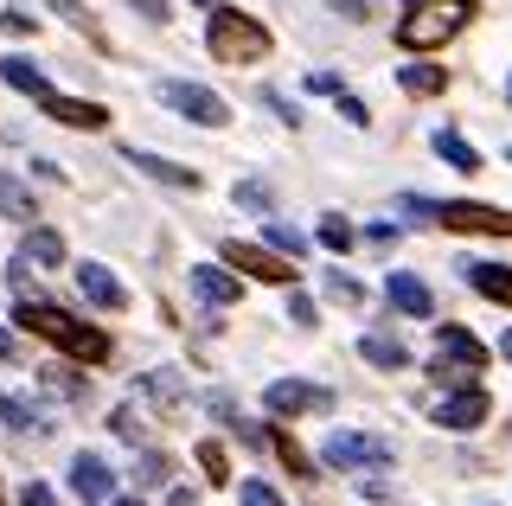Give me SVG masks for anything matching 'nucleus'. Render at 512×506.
Segmentation results:
<instances>
[{
    "label": "nucleus",
    "mask_w": 512,
    "mask_h": 506,
    "mask_svg": "<svg viewBox=\"0 0 512 506\" xmlns=\"http://www.w3.org/2000/svg\"><path fill=\"white\" fill-rule=\"evenodd\" d=\"M0 417H7V430H20V436L26 430H52V423H45L26 398H13V391H0Z\"/></svg>",
    "instance_id": "22"
},
{
    "label": "nucleus",
    "mask_w": 512,
    "mask_h": 506,
    "mask_svg": "<svg viewBox=\"0 0 512 506\" xmlns=\"http://www.w3.org/2000/svg\"><path fill=\"white\" fill-rule=\"evenodd\" d=\"M320 244H327V250H352V225H346L340 212H333V218H320Z\"/></svg>",
    "instance_id": "31"
},
{
    "label": "nucleus",
    "mask_w": 512,
    "mask_h": 506,
    "mask_svg": "<svg viewBox=\"0 0 512 506\" xmlns=\"http://www.w3.org/2000/svg\"><path fill=\"white\" fill-rule=\"evenodd\" d=\"M77 289H84L96 308H122V302H128V289L103 270V263H84V270H77Z\"/></svg>",
    "instance_id": "16"
},
{
    "label": "nucleus",
    "mask_w": 512,
    "mask_h": 506,
    "mask_svg": "<svg viewBox=\"0 0 512 506\" xmlns=\"http://www.w3.org/2000/svg\"><path fill=\"white\" fill-rule=\"evenodd\" d=\"M20 327H26V334H39V340H52L58 353L77 359V366H103V359H109V334H96L90 321H71L64 308L39 302V295H26V302H20Z\"/></svg>",
    "instance_id": "1"
},
{
    "label": "nucleus",
    "mask_w": 512,
    "mask_h": 506,
    "mask_svg": "<svg viewBox=\"0 0 512 506\" xmlns=\"http://www.w3.org/2000/svg\"><path fill=\"white\" fill-rule=\"evenodd\" d=\"M45 391H58V398H71V404H77L90 385H84V378H71V372H45Z\"/></svg>",
    "instance_id": "34"
},
{
    "label": "nucleus",
    "mask_w": 512,
    "mask_h": 506,
    "mask_svg": "<svg viewBox=\"0 0 512 506\" xmlns=\"http://www.w3.org/2000/svg\"><path fill=\"white\" fill-rule=\"evenodd\" d=\"M122 161L128 167H141L148 180H160V186H180V193H199V173L192 167H180V161H160V154H148V148H122Z\"/></svg>",
    "instance_id": "15"
},
{
    "label": "nucleus",
    "mask_w": 512,
    "mask_h": 506,
    "mask_svg": "<svg viewBox=\"0 0 512 506\" xmlns=\"http://www.w3.org/2000/svg\"><path fill=\"white\" fill-rule=\"evenodd\" d=\"M192 295H199L205 308H237L244 282H237L231 270H218V263H192Z\"/></svg>",
    "instance_id": "13"
},
{
    "label": "nucleus",
    "mask_w": 512,
    "mask_h": 506,
    "mask_svg": "<svg viewBox=\"0 0 512 506\" xmlns=\"http://www.w3.org/2000/svg\"><path fill=\"white\" fill-rule=\"evenodd\" d=\"M237 506H282V494L269 481H244V487H237Z\"/></svg>",
    "instance_id": "33"
},
{
    "label": "nucleus",
    "mask_w": 512,
    "mask_h": 506,
    "mask_svg": "<svg viewBox=\"0 0 512 506\" xmlns=\"http://www.w3.org/2000/svg\"><path fill=\"white\" fill-rule=\"evenodd\" d=\"M0 77H7V84L20 90V97H39V90H52L39 71H32V58H0Z\"/></svg>",
    "instance_id": "25"
},
{
    "label": "nucleus",
    "mask_w": 512,
    "mask_h": 506,
    "mask_svg": "<svg viewBox=\"0 0 512 506\" xmlns=\"http://www.w3.org/2000/svg\"><path fill=\"white\" fill-rule=\"evenodd\" d=\"M436 154H442V161L455 167V173H480V154H474L455 129H442V135H436Z\"/></svg>",
    "instance_id": "24"
},
{
    "label": "nucleus",
    "mask_w": 512,
    "mask_h": 506,
    "mask_svg": "<svg viewBox=\"0 0 512 506\" xmlns=\"http://www.w3.org/2000/svg\"><path fill=\"white\" fill-rule=\"evenodd\" d=\"M340 116L352 122V129H365V122H372V109H365L359 97H346V90H340Z\"/></svg>",
    "instance_id": "36"
},
{
    "label": "nucleus",
    "mask_w": 512,
    "mask_h": 506,
    "mask_svg": "<svg viewBox=\"0 0 512 506\" xmlns=\"http://www.w3.org/2000/svg\"><path fill=\"white\" fill-rule=\"evenodd\" d=\"M461 270H468V282L487 295V302L512 308V270H506V263H461Z\"/></svg>",
    "instance_id": "18"
},
{
    "label": "nucleus",
    "mask_w": 512,
    "mask_h": 506,
    "mask_svg": "<svg viewBox=\"0 0 512 506\" xmlns=\"http://www.w3.org/2000/svg\"><path fill=\"white\" fill-rule=\"evenodd\" d=\"M160 103L180 109V116H186V122H199V129H224V122H231V103H224L218 90H205V84H180V77H173V84H160Z\"/></svg>",
    "instance_id": "6"
},
{
    "label": "nucleus",
    "mask_w": 512,
    "mask_h": 506,
    "mask_svg": "<svg viewBox=\"0 0 512 506\" xmlns=\"http://www.w3.org/2000/svg\"><path fill=\"white\" fill-rule=\"evenodd\" d=\"M404 212L436 218L442 231H487V237H512V212H500V205H474V199H442V205H429V199H404Z\"/></svg>",
    "instance_id": "5"
},
{
    "label": "nucleus",
    "mask_w": 512,
    "mask_h": 506,
    "mask_svg": "<svg viewBox=\"0 0 512 506\" xmlns=\"http://www.w3.org/2000/svg\"><path fill=\"white\" fill-rule=\"evenodd\" d=\"M269 250H276V257H288V263H295V257H308V237H301L295 225H288V218H269Z\"/></svg>",
    "instance_id": "23"
},
{
    "label": "nucleus",
    "mask_w": 512,
    "mask_h": 506,
    "mask_svg": "<svg viewBox=\"0 0 512 506\" xmlns=\"http://www.w3.org/2000/svg\"><path fill=\"white\" fill-rule=\"evenodd\" d=\"M397 84H404L410 97H442V90H448V71L442 65H404V71H397Z\"/></svg>",
    "instance_id": "20"
},
{
    "label": "nucleus",
    "mask_w": 512,
    "mask_h": 506,
    "mask_svg": "<svg viewBox=\"0 0 512 506\" xmlns=\"http://www.w3.org/2000/svg\"><path fill=\"white\" fill-rule=\"evenodd\" d=\"M0 359H13V334H7V327H0Z\"/></svg>",
    "instance_id": "41"
},
{
    "label": "nucleus",
    "mask_w": 512,
    "mask_h": 506,
    "mask_svg": "<svg viewBox=\"0 0 512 506\" xmlns=\"http://www.w3.org/2000/svg\"><path fill=\"white\" fill-rule=\"evenodd\" d=\"M237 205H250V212H269L276 199H269V186H263V180H244V186H237Z\"/></svg>",
    "instance_id": "35"
},
{
    "label": "nucleus",
    "mask_w": 512,
    "mask_h": 506,
    "mask_svg": "<svg viewBox=\"0 0 512 506\" xmlns=\"http://www.w3.org/2000/svg\"><path fill=\"white\" fill-rule=\"evenodd\" d=\"M327 302H340V308H359V302H365V289H359L352 276H340V270H333V276H327Z\"/></svg>",
    "instance_id": "29"
},
{
    "label": "nucleus",
    "mask_w": 512,
    "mask_h": 506,
    "mask_svg": "<svg viewBox=\"0 0 512 506\" xmlns=\"http://www.w3.org/2000/svg\"><path fill=\"white\" fill-rule=\"evenodd\" d=\"M0 212H7V218H26V225L39 218V212H32V193H26L20 180H7V173H0Z\"/></svg>",
    "instance_id": "26"
},
{
    "label": "nucleus",
    "mask_w": 512,
    "mask_h": 506,
    "mask_svg": "<svg viewBox=\"0 0 512 506\" xmlns=\"http://www.w3.org/2000/svg\"><path fill=\"white\" fill-rule=\"evenodd\" d=\"M148 20H167V13H160V0H148Z\"/></svg>",
    "instance_id": "42"
},
{
    "label": "nucleus",
    "mask_w": 512,
    "mask_h": 506,
    "mask_svg": "<svg viewBox=\"0 0 512 506\" xmlns=\"http://www.w3.org/2000/svg\"><path fill=\"white\" fill-rule=\"evenodd\" d=\"M263 442H269V449H276L282 462H288V474H295V481H314V462L301 455V442L288 436V430H263Z\"/></svg>",
    "instance_id": "21"
},
{
    "label": "nucleus",
    "mask_w": 512,
    "mask_h": 506,
    "mask_svg": "<svg viewBox=\"0 0 512 506\" xmlns=\"http://www.w3.org/2000/svg\"><path fill=\"white\" fill-rule=\"evenodd\" d=\"M148 391H154V398L167 404V410H180V404H186V391H180V378H173V372H148Z\"/></svg>",
    "instance_id": "30"
},
{
    "label": "nucleus",
    "mask_w": 512,
    "mask_h": 506,
    "mask_svg": "<svg viewBox=\"0 0 512 506\" xmlns=\"http://www.w3.org/2000/svg\"><path fill=\"white\" fill-rule=\"evenodd\" d=\"M288 321H295V327H314V302H308V295H288Z\"/></svg>",
    "instance_id": "37"
},
{
    "label": "nucleus",
    "mask_w": 512,
    "mask_h": 506,
    "mask_svg": "<svg viewBox=\"0 0 512 506\" xmlns=\"http://www.w3.org/2000/svg\"><path fill=\"white\" fill-rule=\"evenodd\" d=\"M32 103H39L52 122H64V129H103V122H109L103 103H77V97H58V90H39Z\"/></svg>",
    "instance_id": "11"
},
{
    "label": "nucleus",
    "mask_w": 512,
    "mask_h": 506,
    "mask_svg": "<svg viewBox=\"0 0 512 506\" xmlns=\"http://www.w3.org/2000/svg\"><path fill=\"white\" fill-rule=\"evenodd\" d=\"M71 494L84 506H103L109 494H116V474H109L103 455H77V462H71Z\"/></svg>",
    "instance_id": "12"
},
{
    "label": "nucleus",
    "mask_w": 512,
    "mask_h": 506,
    "mask_svg": "<svg viewBox=\"0 0 512 506\" xmlns=\"http://www.w3.org/2000/svg\"><path fill=\"white\" fill-rule=\"evenodd\" d=\"M263 404H269V417H301V410H333V391L301 385V378H276L263 391Z\"/></svg>",
    "instance_id": "10"
},
{
    "label": "nucleus",
    "mask_w": 512,
    "mask_h": 506,
    "mask_svg": "<svg viewBox=\"0 0 512 506\" xmlns=\"http://www.w3.org/2000/svg\"><path fill=\"white\" fill-rule=\"evenodd\" d=\"M109 430H116L122 442H141V410H135V404H116V417H109Z\"/></svg>",
    "instance_id": "32"
},
{
    "label": "nucleus",
    "mask_w": 512,
    "mask_h": 506,
    "mask_svg": "<svg viewBox=\"0 0 512 506\" xmlns=\"http://www.w3.org/2000/svg\"><path fill=\"white\" fill-rule=\"evenodd\" d=\"M487 391H480V385H455V391H448V398L436 404V423H442V430H455V436H468V430H480V423H487Z\"/></svg>",
    "instance_id": "9"
},
{
    "label": "nucleus",
    "mask_w": 512,
    "mask_h": 506,
    "mask_svg": "<svg viewBox=\"0 0 512 506\" xmlns=\"http://www.w3.org/2000/svg\"><path fill=\"white\" fill-rule=\"evenodd\" d=\"M474 13H480V0H410L404 20H397V45L404 52H442Z\"/></svg>",
    "instance_id": "2"
},
{
    "label": "nucleus",
    "mask_w": 512,
    "mask_h": 506,
    "mask_svg": "<svg viewBox=\"0 0 512 506\" xmlns=\"http://www.w3.org/2000/svg\"><path fill=\"white\" fill-rule=\"evenodd\" d=\"M308 90H320V97H340V77H333V71H314Z\"/></svg>",
    "instance_id": "39"
},
{
    "label": "nucleus",
    "mask_w": 512,
    "mask_h": 506,
    "mask_svg": "<svg viewBox=\"0 0 512 506\" xmlns=\"http://www.w3.org/2000/svg\"><path fill=\"white\" fill-rule=\"evenodd\" d=\"M199 468H205V481H212V487L231 481V462H224V449H218V442H199Z\"/></svg>",
    "instance_id": "28"
},
{
    "label": "nucleus",
    "mask_w": 512,
    "mask_h": 506,
    "mask_svg": "<svg viewBox=\"0 0 512 506\" xmlns=\"http://www.w3.org/2000/svg\"><path fill=\"white\" fill-rule=\"evenodd\" d=\"M359 353H365V366H378V372H404L410 366V346L397 340V334H365Z\"/></svg>",
    "instance_id": "17"
},
{
    "label": "nucleus",
    "mask_w": 512,
    "mask_h": 506,
    "mask_svg": "<svg viewBox=\"0 0 512 506\" xmlns=\"http://www.w3.org/2000/svg\"><path fill=\"white\" fill-rule=\"evenodd\" d=\"M167 474H173V462H167L160 449H148V455L135 462V481H141V487H167Z\"/></svg>",
    "instance_id": "27"
},
{
    "label": "nucleus",
    "mask_w": 512,
    "mask_h": 506,
    "mask_svg": "<svg viewBox=\"0 0 512 506\" xmlns=\"http://www.w3.org/2000/svg\"><path fill=\"white\" fill-rule=\"evenodd\" d=\"M20 257H26V263H45V270H58V263H64V237H58V231H45V225H32Z\"/></svg>",
    "instance_id": "19"
},
{
    "label": "nucleus",
    "mask_w": 512,
    "mask_h": 506,
    "mask_svg": "<svg viewBox=\"0 0 512 506\" xmlns=\"http://www.w3.org/2000/svg\"><path fill=\"white\" fill-rule=\"evenodd\" d=\"M224 263L256 276V282H276V289H295V276H301V270H288V257H276L269 244H237V237L224 244Z\"/></svg>",
    "instance_id": "8"
},
{
    "label": "nucleus",
    "mask_w": 512,
    "mask_h": 506,
    "mask_svg": "<svg viewBox=\"0 0 512 506\" xmlns=\"http://www.w3.org/2000/svg\"><path fill=\"white\" fill-rule=\"evenodd\" d=\"M320 462L327 468H384L391 462V436H359V430H333L327 449H320Z\"/></svg>",
    "instance_id": "7"
},
{
    "label": "nucleus",
    "mask_w": 512,
    "mask_h": 506,
    "mask_svg": "<svg viewBox=\"0 0 512 506\" xmlns=\"http://www.w3.org/2000/svg\"><path fill=\"white\" fill-rule=\"evenodd\" d=\"M205 45H212L218 65H263L276 52L269 26L256 13H237V7H212V26H205Z\"/></svg>",
    "instance_id": "3"
},
{
    "label": "nucleus",
    "mask_w": 512,
    "mask_h": 506,
    "mask_svg": "<svg viewBox=\"0 0 512 506\" xmlns=\"http://www.w3.org/2000/svg\"><path fill=\"white\" fill-rule=\"evenodd\" d=\"M20 506H58V500H52V487H39V481H26V494H20Z\"/></svg>",
    "instance_id": "38"
},
{
    "label": "nucleus",
    "mask_w": 512,
    "mask_h": 506,
    "mask_svg": "<svg viewBox=\"0 0 512 506\" xmlns=\"http://www.w3.org/2000/svg\"><path fill=\"white\" fill-rule=\"evenodd\" d=\"M167 506H199V494H192V487H173V494H167Z\"/></svg>",
    "instance_id": "40"
},
{
    "label": "nucleus",
    "mask_w": 512,
    "mask_h": 506,
    "mask_svg": "<svg viewBox=\"0 0 512 506\" xmlns=\"http://www.w3.org/2000/svg\"><path fill=\"white\" fill-rule=\"evenodd\" d=\"M487 346H480L468 327L442 321L436 327V385H474V372H487Z\"/></svg>",
    "instance_id": "4"
},
{
    "label": "nucleus",
    "mask_w": 512,
    "mask_h": 506,
    "mask_svg": "<svg viewBox=\"0 0 512 506\" xmlns=\"http://www.w3.org/2000/svg\"><path fill=\"white\" fill-rule=\"evenodd\" d=\"M500 353H506V359H512V334H506V340H500Z\"/></svg>",
    "instance_id": "43"
},
{
    "label": "nucleus",
    "mask_w": 512,
    "mask_h": 506,
    "mask_svg": "<svg viewBox=\"0 0 512 506\" xmlns=\"http://www.w3.org/2000/svg\"><path fill=\"white\" fill-rule=\"evenodd\" d=\"M384 302H391L397 314H410V321H429V314H436V295H429L416 276H404V270L384 276Z\"/></svg>",
    "instance_id": "14"
},
{
    "label": "nucleus",
    "mask_w": 512,
    "mask_h": 506,
    "mask_svg": "<svg viewBox=\"0 0 512 506\" xmlns=\"http://www.w3.org/2000/svg\"><path fill=\"white\" fill-rule=\"evenodd\" d=\"M192 7H218V0H192Z\"/></svg>",
    "instance_id": "45"
},
{
    "label": "nucleus",
    "mask_w": 512,
    "mask_h": 506,
    "mask_svg": "<svg viewBox=\"0 0 512 506\" xmlns=\"http://www.w3.org/2000/svg\"><path fill=\"white\" fill-rule=\"evenodd\" d=\"M506 103H512V77H506Z\"/></svg>",
    "instance_id": "46"
},
{
    "label": "nucleus",
    "mask_w": 512,
    "mask_h": 506,
    "mask_svg": "<svg viewBox=\"0 0 512 506\" xmlns=\"http://www.w3.org/2000/svg\"><path fill=\"white\" fill-rule=\"evenodd\" d=\"M103 506H141V500H103Z\"/></svg>",
    "instance_id": "44"
}]
</instances>
